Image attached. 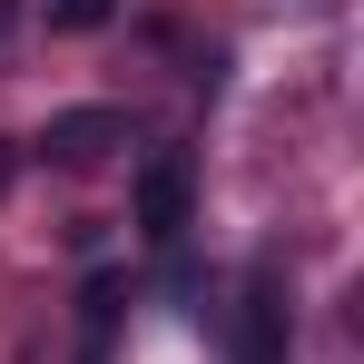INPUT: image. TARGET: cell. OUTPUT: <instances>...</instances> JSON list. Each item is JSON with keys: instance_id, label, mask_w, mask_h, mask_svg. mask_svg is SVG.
<instances>
[{"instance_id": "obj_2", "label": "cell", "mask_w": 364, "mask_h": 364, "mask_svg": "<svg viewBox=\"0 0 364 364\" xmlns=\"http://www.w3.org/2000/svg\"><path fill=\"white\" fill-rule=\"evenodd\" d=\"M187 207H197L187 158H178V148H168V158H148V168H138V237L178 246V237H187Z\"/></svg>"}, {"instance_id": "obj_7", "label": "cell", "mask_w": 364, "mask_h": 364, "mask_svg": "<svg viewBox=\"0 0 364 364\" xmlns=\"http://www.w3.org/2000/svg\"><path fill=\"white\" fill-rule=\"evenodd\" d=\"M0 187H10V148H0Z\"/></svg>"}, {"instance_id": "obj_1", "label": "cell", "mask_w": 364, "mask_h": 364, "mask_svg": "<svg viewBox=\"0 0 364 364\" xmlns=\"http://www.w3.org/2000/svg\"><path fill=\"white\" fill-rule=\"evenodd\" d=\"M286 355H296V305L276 266H256L237 296V325H227V364H286Z\"/></svg>"}, {"instance_id": "obj_3", "label": "cell", "mask_w": 364, "mask_h": 364, "mask_svg": "<svg viewBox=\"0 0 364 364\" xmlns=\"http://www.w3.org/2000/svg\"><path fill=\"white\" fill-rule=\"evenodd\" d=\"M128 138V119L119 109H60V119H50V138H40V148H50V158H60V168H99V158H109V148H119Z\"/></svg>"}, {"instance_id": "obj_4", "label": "cell", "mask_w": 364, "mask_h": 364, "mask_svg": "<svg viewBox=\"0 0 364 364\" xmlns=\"http://www.w3.org/2000/svg\"><path fill=\"white\" fill-rule=\"evenodd\" d=\"M119 276H89V296H79V364H109V325H119Z\"/></svg>"}, {"instance_id": "obj_5", "label": "cell", "mask_w": 364, "mask_h": 364, "mask_svg": "<svg viewBox=\"0 0 364 364\" xmlns=\"http://www.w3.org/2000/svg\"><path fill=\"white\" fill-rule=\"evenodd\" d=\"M119 0H50V30H99Z\"/></svg>"}, {"instance_id": "obj_6", "label": "cell", "mask_w": 364, "mask_h": 364, "mask_svg": "<svg viewBox=\"0 0 364 364\" xmlns=\"http://www.w3.org/2000/svg\"><path fill=\"white\" fill-rule=\"evenodd\" d=\"M10 30H20V0H0V40H10Z\"/></svg>"}]
</instances>
